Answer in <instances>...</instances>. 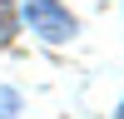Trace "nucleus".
I'll return each instance as SVG.
<instances>
[{
  "instance_id": "nucleus-1",
  "label": "nucleus",
  "mask_w": 124,
  "mask_h": 119,
  "mask_svg": "<svg viewBox=\"0 0 124 119\" xmlns=\"http://www.w3.org/2000/svg\"><path fill=\"white\" fill-rule=\"evenodd\" d=\"M20 15H25V25L35 30L40 40H50V45H65L70 35H75V15H70L65 5H55V0H25L20 5Z\"/></svg>"
},
{
  "instance_id": "nucleus-2",
  "label": "nucleus",
  "mask_w": 124,
  "mask_h": 119,
  "mask_svg": "<svg viewBox=\"0 0 124 119\" xmlns=\"http://www.w3.org/2000/svg\"><path fill=\"white\" fill-rule=\"evenodd\" d=\"M15 40V10H10V0H0V45H10Z\"/></svg>"
},
{
  "instance_id": "nucleus-3",
  "label": "nucleus",
  "mask_w": 124,
  "mask_h": 119,
  "mask_svg": "<svg viewBox=\"0 0 124 119\" xmlns=\"http://www.w3.org/2000/svg\"><path fill=\"white\" fill-rule=\"evenodd\" d=\"M10 109H15V94H10V89H0V119H10Z\"/></svg>"
},
{
  "instance_id": "nucleus-4",
  "label": "nucleus",
  "mask_w": 124,
  "mask_h": 119,
  "mask_svg": "<svg viewBox=\"0 0 124 119\" xmlns=\"http://www.w3.org/2000/svg\"><path fill=\"white\" fill-rule=\"evenodd\" d=\"M119 119H124V104H119Z\"/></svg>"
}]
</instances>
